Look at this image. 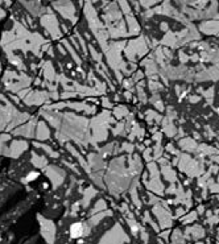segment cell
Masks as SVG:
<instances>
[{"instance_id": "cell-1", "label": "cell", "mask_w": 219, "mask_h": 244, "mask_svg": "<svg viewBox=\"0 0 219 244\" xmlns=\"http://www.w3.org/2000/svg\"><path fill=\"white\" fill-rule=\"evenodd\" d=\"M82 234H83L82 223H73L70 226V236L73 239H77L79 236H82Z\"/></svg>"}, {"instance_id": "cell-2", "label": "cell", "mask_w": 219, "mask_h": 244, "mask_svg": "<svg viewBox=\"0 0 219 244\" xmlns=\"http://www.w3.org/2000/svg\"><path fill=\"white\" fill-rule=\"evenodd\" d=\"M37 177H38V173H36V172L29 173L28 177H26V181H34V180H36Z\"/></svg>"}]
</instances>
